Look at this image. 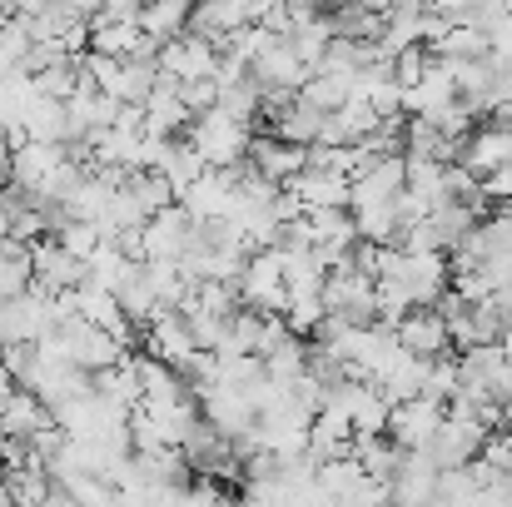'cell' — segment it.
Listing matches in <instances>:
<instances>
[{
	"instance_id": "1",
	"label": "cell",
	"mask_w": 512,
	"mask_h": 507,
	"mask_svg": "<svg viewBox=\"0 0 512 507\" xmlns=\"http://www.w3.org/2000/svg\"><path fill=\"white\" fill-rule=\"evenodd\" d=\"M189 140H194V150H199L209 165H239V160H249V145H254L249 120H234V115L219 110V105L189 120Z\"/></svg>"
},
{
	"instance_id": "2",
	"label": "cell",
	"mask_w": 512,
	"mask_h": 507,
	"mask_svg": "<svg viewBox=\"0 0 512 507\" xmlns=\"http://www.w3.org/2000/svg\"><path fill=\"white\" fill-rule=\"evenodd\" d=\"M239 294L249 309H264V314H284L289 309V269H284V249L279 244H264L249 254L244 274H239Z\"/></svg>"
},
{
	"instance_id": "3",
	"label": "cell",
	"mask_w": 512,
	"mask_h": 507,
	"mask_svg": "<svg viewBox=\"0 0 512 507\" xmlns=\"http://www.w3.org/2000/svg\"><path fill=\"white\" fill-rule=\"evenodd\" d=\"M443 418H448V403H443V398L413 393V398H398V403L388 408V433H393L403 448H428V443L438 438Z\"/></svg>"
},
{
	"instance_id": "4",
	"label": "cell",
	"mask_w": 512,
	"mask_h": 507,
	"mask_svg": "<svg viewBox=\"0 0 512 507\" xmlns=\"http://www.w3.org/2000/svg\"><path fill=\"white\" fill-rule=\"evenodd\" d=\"M194 214L174 199L160 214L145 219V259H184V249L194 244Z\"/></svg>"
},
{
	"instance_id": "5",
	"label": "cell",
	"mask_w": 512,
	"mask_h": 507,
	"mask_svg": "<svg viewBox=\"0 0 512 507\" xmlns=\"http://www.w3.org/2000/svg\"><path fill=\"white\" fill-rule=\"evenodd\" d=\"M393 334H398V343H403L408 353H418V358H438V353L453 348L448 319H443L438 304H413V309L393 324Z\"/></svg>"
},
{
	"instance_id": "6",
	"label": "cell",
	"mask_w": 512,
	"mask_h": 507,
	"mask_svg": "<svg viewBox=\"0 0 512 507\" xmlns=\"http://www.w3.org/2000/svg\"><path fill=\"white\" fill-rule=\"evenodd\" d=\"M219 45L214 40H204V35H194V30H184V35H174L160 45V75H170V80H194V75H214L219 70Z\"/></svg>"
},
{
	"instance_id": "7",
	"label": "cell",
	"mask_w": 512,
	"mask_h": 507,
	"mask_svg": "<svg viewBox=\"0 0 512 507\" xmlns=\"http://www.w3.org/2000/svg\"><path fill=\"white\" fill-rule=\"evenodd\" d=\"M145 348H150L155 358L174 363V368H184V363H189V353L199 348V338H194V329H189L184 309L160 304V309H155V319L145 324Z\"/></svg>"
},
{
	"instance_id": "8",
	"label": "cell",
	"mask_w": 512,
	"mask_h": 507,
	"mask_svg": "<svg viewBox=\"0 0 512 507\" xmlns=\"http://www.w3.org/2000/svg\"><path fill=\"white\" fill-rule=\"evenodd\" d=\"M234 165H209L199 179H189L184 189H179V204L194 214V219H214V214H229V204H234Z\"/></svg>"
},
{
	"instance_id": "9",
	"label": "cell",
	"mask_w": 512,
	"mask_h": 507,
	"mask_svg": "<svg viewBox=\"0 0 512 507\" xmlns=\"http://www.w3.org/2000/svg\"><path fill=\"white\" fill-rule=\"evenodd\" d=\"M85 279H90V264H85L80 254H70L60 239H40V244H35V284H40V289L60 294V289H75V284H85Z\"/></svg>"
},
{
	"instance_id": "10",
	"label": "cell",
	"mask_w": 512,
	"mask_h": 507,
	"mask_svg": "<svg viewBox=\"0 0 512 507\" xmlns=\"http://www.w3.org/2000/svg\"><path fill=\"white\" fill-rule=\"evenodd\" d=\"M428 368H433V358H418V353H408L403 343L383 358V368L373 373V383L388 393V403H398V398H413V393H423V383H428Z\"/></svg>"
},
{
	"instance_id": "11",
	"label": "cell",
	"mask_w": 512,
	"mask_h": 507,
	"mask_svg": "<svg viewBox=\"0 0 512 507\" xmlns=\"http://www.w3.org/2000/svg\"><path fill=\"white\" fill-rule=\"evenodd\" d=\"M189 120H194V110L184 105L179 80L160 75V85L145 95V130L150 135H179V130H189Z\"/></svg>"
},
{
	"instance_id": "12",
	"label": "cell",
	"mask_w": 512,
	"mask_h": 507,
	"mask_svg": "<svg viewBox=\"0 0 512 507\" xmlns=\"http://www.w3.org/2000/svg\"><path fill=\"white\" fill-rule=\"evenodd\" d=\"M249 160H254V169H259L264 179L289 184L299 169L309 165V145H294V140H284V135H269V140H254V145H249Z\"/></svg>"
},
{
	"instance_id": "13",
	"label": "cell",
	"mask_w": 512,
	"mask_h": 507,
	"mask_svg": "<svg viewBox=\"0 0 512 507\" xmlns=\"http://www.w3.org/2000/svg\"><path fill=\"white\" fill-rule=\"evenodd\" d=\"M463 165L473 169L478 179L488 174V169L498 165H512V125H503V120H493L488 130H473L468 140H463V155H458Z\"/></svg>"
},
{
	"instance_id": "14",
	"label": "cell",
	"mask_w": 512,
	"mask_h": 507,
	"mask_svg": "<svg viewBox=\"0 0 512 507\" xmlns=\"http://www.w3.org/2000/svg\"><path fill=\"white\" fill-rule=\"evenodd\" d=\"M289 189L309 204V209H324V204H343L348 209V194H353V179L348 174H334V169H314L304 165L294 179H289Z\"/></svg>"
},
{
	"instance_id": "15",
	"label": "cell",
	"mask_w": 512,
	"mask_h": 507,
	"mask_svg": "<svg viewBox=\"0 0 512 507\" xmlns=\"http://www.w3.org/2000/svg\"><path fill=\"white\" fill-rule=\"evenodd\" d=\"M324 115H329V110H319V105H309V100L294 95L289 105L274 110V135H284V140H294V145H319Z\"/></svg>"
},
{
	"instance_id": "16",
	"label": "cell",
	"mask_w": 512,
	"mask_h": 507,
	"mask_svg": "<svg viewBox=\"0 0 512 507\" xmlns=\"http://www.w3.org/2000/svg\"><path fill=\"white\" fill-rule=\"evenodd\" d=\"M45 423H55V408H50L35 388L20 383L15 398L5 403V413H0V433H25V438H30V433H40Z\"/></svg>"
},
{
	"instance_id": "17",
	"label": "cell",
	"mask_w": 512,
	"mask_h": 507,
	"mask_svg": "<svg viewBox=\"0 0 512 507\" xmlns=\"http://www.w3.org/2000/svg\"><path fill=\"white\" fill-rule=\"evenodd\" d=\"M30 284H35V244L5 234L0 239V299H10V294H20Z\"/></svg>"
},
{
	"instance_id": "18",
	"label": "cell",
	"mask_w": 512,
	"mask_h": 507,
	"mask_svg": "<svg viewBox=\"0 0 512 507\" xmlns=\"http://www.w3.org/2000/svg\"><path fill=\"white\" fill-rule=\"evenodd\" d=\"M189 15H194V0H145L140 5V30L165 45V40L189 30Z\"/></svg>"
},
{
	"instance_id": "19",
	"label": "cell",
	"mask_w": 512,
	"mask_h": 507,
	"mask_svg": "<svg viewBox=\"0 0 512 507\" xmlns=\"http://www.w3.org/2000/svg\"><path fill=\"white\" fill-rule=\"evenodd\" d=\"M20 120H25L30 140H70V115H65V100H55V95L35 90V100L25 105Z\"/></svg>"
},
{
	"instance_id": "20",
	"label": "cell",
	"mask_w": 512,
	"mask_h": 507,
	"mask_svg": "<svg viewBox=\"0 0 512 507\" xmlns=\"http://www.w3.org/2000/svg\"><path fill=\"white\" fill-rule=\"evenodd\" d=\"M219 110H229L234 120H259V110H264V85L254 80V70H244V75H234V80H219Z\"/></svg>"
},
{
	"instance_id": "21",
	"label": "cell",
	"mask_w": 512,
	"mask_h": 507,
	"mask_svg": "<svg viewBox=\"0 0 512 507\" xmlns=\"http://www.w3.org/2000/svg\"><path fill=\"white\" fill-rule=\"evenodd\" d=\"M438 55H448V60H478V55H493V35H488L483 25H473V20H453L448 35L438 40Z\"/></svg>"
},
{
	"instance_id": "22",
	"label": "cell",
	"mask_w": 512,
	"mask_h": 507,
	"mask_svg": "<svg viewBox=\"0 0 512 507\" xmlns=\"http://www.w3.org/2000/svg\"><path fill=\"white\" fill-rule=\"evenodd\" d=\"M130 194L145 204V214H160L165 204L179 199V189H174V179L165 169H135V174H130Z\"/></svg>"
},
{
	"instance_id": "23",
	"label": "cell",
	"mask_w": 512,
	"mask_h": 507,
	"mask_svg": "<svg viewBox=\"0 0 512 507\" xmlns=\"http://www.w3.org/2000/svg\"><path fill=\"white\" fill-rule=\"evenodd\" d=\"M348 95H353V80H348V75H334V70H314V75L299 85V100H309V105H319V110H339Z\"/></svg>"
},
{
	"instance_id": "24",
	"label": "cell",
	"mask_w": 512,
	"mask_h": 507,
	"mask_svg": "<svg viewBox=\"0 0 512 507\" xmlns=\"http://www.w3.org/2000/svg\"><path fill=\"white\" fill-rule=\"evenodd\" d=\"M55 239H60V244H65L70 254L90 259V254H95V249L105 244V229H100L95 219H75V214H70V219H65L60 229H55Z\"/></svg>"
},
{
	"instance_id": "25",
	"label": "cell",
	"mask_w": 512,
	"mask_h": 507,
	"mask_svg": "<svg viewBox=\"0 0 512 507\" xmlns=\"http://www.w3.org/2000/svg\"><path fill=\"white\" fill-rule=\"evenodd\" d=\"M160 169H165V174L174 179V189H184L189 179H199V174L209 169V160L194 150V140H174L170 155H165V165H160Z\"/></svg>"
},
{
	"instance_id": "26",
	"label": "cell",
	"mask_w": 512,
	"mask_h": 507,
	"mask_svg": "<svg viewBox=\"0 0 512 507\" xmlns=\"http://www.w3.org/2000/svg\"><path fill=\"white\" fill-rule=\"evenodd\" d=\"M413 309V294L403 279H378V324H398Z\"/></svg>"
},
{
	"instance_id": "27",
	"label": "cell",
	"mask_w": 512,
	"mask_h": 507,
	"mask_svg": "<svg viewBox=\"0 0 512 507\" xmlns=\"http://www.w3.org/2000/svg\"><path fill=\"white\" fill-rule=\"evenodd\" d=\"M179 95H184V105H189L194 115H204V110H214V105H219V80H214V75L179 80Z\"/></svg>"
},
{
	"instance_id": "28",
	"label": "cell",
	"mask_w": 512,
	"mask_h": 507,
	"mask_svg": "<svg viewBox=\"0 0 512 507\" xmlns=\"http://www.w3.org/2000/svg\"><path fill=\"white\" fill-rule=\"evenodd\" d=\"M483 194L493 199V204H508L512 199V165H498L483 174Z\"/></svg>"
},
{
	"instance_id": "29",
	"label": "cell",
	"mask_w": 512,
	"mask_h": 507,
	"mask_svg": "<svg viewBox=\"0 0 512 507\" xmlns=\"http://www.w3.org/2000/svg\"><path fill=\"white\" fill-rule=\"evenodd\" d=\"M70 5H75V10H80V15H85V20H90V15H95V10H100V5H105V0H70Z\"/></svg>"
},
{
	"instance_id": "30",
	"label": "cell",
	"mask_w": 512,
	"mask_h": 507,
	"mask_svg": "<svg viewBox=\"0 0 512 507\" xmlns=\"http://www.w3.org/2000/svg\"><path fill=\"white\" fill-rule=\"evenodd\" d=\"M363 5H368V10H378V15H388V10H398L403 0H363Z\"/></svg>"
},
{
	"instance_id": "31",
	"label": "cell",
	"mask_w": 512,
	"mask_h": 507,
	"mask_svg": "<svg viewBox=\"0 0 512 507\" xmlns=\"http://www.w3.org/2000/svg\"><path fill=\"white\" fill-rule=\"evenodd\" d=\"M498 343H503V358H508V363H512V324H508V329H503V338H498Z\"/></svg>"
},
{
	"instance_id": "32",
	"label": "cell",
	"mask_w": 512,
	"mask_h": 507,
	"mask_svg": "<svg viewBox=\"0 0 512 507\" xmlns=\"http://www.w3.org/2000/svg\"><path fill=\"white\" fill-rule=\"evenodd\" d=\"M40 5H50V0H20V10H40Z\"/></svg>"
},
{
	"instance_id": "33",
	"label": "cell",
	"mask_w": 512,
	"mask_h": 507,
	"mask_svg": "<svg viewBox=\"0 0 512 507\" xmlns=\"http://www.w3.org/2000/svg\"><path fill=\"white\" fill-rule=\"evenodd\" d=\"M314 5H319V10H334V5H343V0H314Z\"/></svg>"
}]
</instances>
